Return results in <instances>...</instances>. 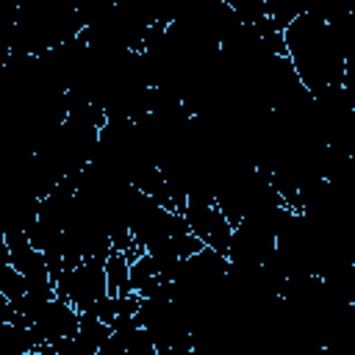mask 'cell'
<instances>
[{"label":"cell","mask_w":355,"mask_h":355,"mask_svg":"<svg viewBox=\"0 0 355 355\" xmlns=\"http://www.w3.org/2000/svg\"><path fill=\"white\" fill-rule=\"evenodd\" d=\"M183 219L189 225V233L197 236L208 250H216V252L227 255V247H230V239H233V227L227 225V219L219 214V208L214 202L186 200Z\"/></svg>","instance_id":"1"},{"label":"cell","mask_w":355,"mask_h":355,"mask_svg":"<svg viewBox=\"0 0 355 355\" xmlns=\"http://www.w3.org/2000/svg\"><path fill=\"white\" fill-rule=\"evenodd\" d=\"M103 272H105V291H108V297H128L130 294V277H128V258H125V252L111 250L105 263H103Z\"/></svg>","instance_id":"2"}]
</instances>
